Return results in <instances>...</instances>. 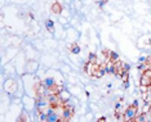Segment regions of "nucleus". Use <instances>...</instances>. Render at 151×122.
<instances>
[{"instance_id": "1", "label": "nucleus", "mask_w": 151, "mask_h": 122, "mask_svg": "<svg viewBox=\"0 0 151 122\" xmlns=\"http://www.w3.org/2000/svg\"><path fill=\"white\" fill-rule=\"evenodd\" d=\"M137 111H138V101L134 100L132 106H129L127 108V111L124 112V121H129V120H134L137 117Z\"/></svg>"}, {"instance_id": "2", "label": "nucleus", "mask_w": 151, "mask_h": 122, "mask_svg": "<svg viewBox=\"0 0 151 122\" xmlns=\"http://www.w3.org/2000/svg\"><path fill=\"white\" fill-rule=\"evenodd\" d=\"M57 108H53V107H50V108H48V111H47V122H62V117L60 116V114L56 112Z\"/></svg>"}, {"instance_id": "3", "label": "nucleus", "mask_w": 151, "mask_h": 122, "mask_svg": "<svg viewBox=\"0 0 151 122\" xmlns=\"http://www.w3.org/2000/svg\"><path fill=\"white\" fill-rule=\"evenodd\" d=\"M74 116V108L71 106H67L65 104L62 108V113H61V117H62V122H68Z\"/></svg>"}, {"instance_id": "4", "label": "nucleus", "mask_w": 151, "mask_h": 122, "mask_svg": "<svg viewBox=\"0 0 151 122\" xmlns=\"http://www.w3.org/2000/svg\"><path fill=\"white\" fill-rule=\"evenodd\" d=\"M48 107H50V106H49V101H48L45 95L36 96V108H37V111H44Z\"/></svg>"}, {"instance_id": "5", "label": "nucleus", "mask_w": 151, "mask_h": 122, "mask_svg": "<svg viewBox=\"0 0 151 122\" xmlns=\"http://www.w3.org/2000/svg\"><path fill=\"white\" fill-rule=\"evenodd\" d=\"M105 67H106V72H107L109 74H116V73H118V67H116L115 63L109 62Z\"/></svg>"}, {"instance_id": "6", "label": "nucleus", "mask_w": 151, "mask_h": 122, "mask_svg": "<svg viewBox=\"0 0 151 122\" xmlns=\"http://www.w3.org/2000/svg\"><path fill=\"white\" fill-rule=\"evenodd\" d=\"M42 84H43L44 89H47V90H49V89H52V87L56 86V82H54V79H52V77H47V79L44 80Z\"/></svg>"}, {"instance_id": "7", "label": "nucleus", "mask_w": 151, "mask_h": 122, "mask_svg": "<svg viewBox=\"0 0 151 122\" xmlns=\"http://www.w3.org/2000/svg\"><path fill=\"white\" fill-rule=\"evenodd\" d=\"M58 95H60V99H61V101H62L63 106L68 101V99H70V94H68L67 91H61Z\"/></svg>"}, {"instance_id": "8", "label": "nucleus", "mask_w": 151, "mask_h": 122, "mask_svg": "<svg viewBox=\"0 0 151 122\" xmlns=\"http://www.w3.org/2000/svg\"><path fill=\"white\" fill-rule=\"evenodd\" d=\"M141 85L145 86V87L151 86V79L150 77H147V76H145V74H142V77H141Z\"/></svg>"}, {"instance_id": "9", "label": "nucleus", "mask_w": 151, "mask_h": 122, "mask_svg": "<svg viewBox=\"0 0 151 122\" xmlns=\"http://www.w3.org/2000/svg\"><path fill=\"white\" fill-rule=\"evenodd\" d=\"M106 73H107L106 72V67H98V68L96 70V72L93 73V76L94 77H102Z\"/></svg>"}, {"instance_id": "10", "label": "nucleus", "mask_w": 151, "mask_h": 122, "mask_svg": "<svg viewBox=\"0 0 151 122\" xmlns=\"http://www.w3.org/2000/svg\"><path fill=\"white\" fill-rule=\"evenodd\" d=\"M50 9H52V12L54 13V14H60L61 11H62V6H61L60 3H54Z\"/></svg>"}, {"instance_id": "11", "label": "nucleus", "mask_w": 151, "mask_h": 122, "mask_svg": "<svg viewBox=\"0 0 151 122\" xmlns=\"http://www.w3.org/2000/svg\"><path fill=\"white\" fill-rule=\"evenodd\" d=\"M47 112L44 111H39V113H37V121L39 122H47Z\"/></svg>"}, {"instance_id": "12", "label": "nucleus", "mask_w": 151, "mask_h": 122, "mask_svg": "<svg viewBox=\"0 0 151 122\" xmlns=\"http://www.w3.org/2000/svg\"><path fill=\"white\" fill-rule=\"evenodd\" d=\"M109 62H112V63L119 62V55H118V53H115V52H110V55H109Z\"/></svg>"}, {"instance_id": "13", "label": "nucleus", "mask_w": 151, "mask_h": 122, "mask_svg": "<svg viewBox=\"0 0 151 122\" xmlns=\"http://www.w3.org/2000/svg\"><path fill=\"white\" fill-rule=\"evenodd\" d=\"M45 27H47V30L49 32H54V23H53V21L47 19V21H45Z\"/></svg>"}, {"instance_id": "14", "label": "nucleus", "mask_w": 151, "mask_h": 122, "mask_svg": "<svg viewBox=\"0 0 151 122\" xmlns=\"http://www.w3.org/2000/svg\"><path fill=\"white\" fill-rule=\"evenodd\" d=\"M70 53H73V54H79L80 53V48H79V45L73 44V45L70 46Z\"/></svg>"}, {"instance_id": "15", "label": "nucleus", "mask_w": 151, "mask_h": 122, "mask_svg": "<svg viewBox=\"0 0 151 122\" xmlns=\"http://www.w3.org/2000/svg\"><path fill=\"white\" fill-rule=\"evenodd\" d=\"M136 122H145V113H139V114H137V117L134 118Z\"/></svg>"}, {"instance_id": "16", "label": "nucleus", "mask_w": 151, "mask_h": 122, "mask_svg": "<svg viewBox=\"0 0 151 122\" xmlns=\"http://www.w3.org/2000/svg\"><path fill=\"white\" fill-rule=\"evenodd\" d=\"M89 62L91 63H97V55H96L94 53L89 54Z\"/></svg>"}, {"instance_id": "17", "label": "nucleus", "mask_w": 151, "mask_h": 122, "mask_svg": "<svg viewBox=\"0 0 151 122\" xmlns=\"http://www.w3.org/2000/svg\"><path fill=\"white\" fill-rule=\"evenodd\" d=\"M143 74H145V76H147V77H150L151 79V68H147L145 72H143Z\"/></svg>"}, {"instance_id": "18", "label": "nucleus", "mask_w": 151, "mask_h": 122, "mask_svg": "<svg viewBox=\"0 0 151 122\" xmlns=\"http://www.w3.org/2000/svg\"><path fill=\"white\" fill-rule=\"evenodd\" d=\"M17 122H26V116H25V114H22V116L17 120Z\"/></svg>"}, {"instance_id": "19", "label": "nucleus", "mask_w": 151, "mask_h": 122, "mask_svg": "<svg viewBox=\"0 0 151 122\" xmlns=\"http://www.w3.org/2000/svg\"><path fill=\"white\" fill-rule=\"evenodd\" d=\"M146 64H147V67H149V68H151V58H149V59H147Z\"/></svg>"}, {"instance_id": "20", "label": "nucleus", "mask_w": 151, "mask_h": 122, "mask_svg": "<svg viewBox=\"0 0 151 122\" xmlns=\"http://www.w3.org/2000/svg\"><path fill=\"white\" fill-rule=\"evenodd\" d=\"M97 122H106V118H105V117H101V118H99V120H98Z\"/></svg>"}, {"instance_id": "21", "label": "nucleus", "mask_w": 151, "mask_h": 122, "mask_svg": "<svg viewBox=\"0 0 151 122\" xmlns=\"http://www.w3.org/2000/svg\"><path fill=\"white\" fill-rule=\"evenodd\" d=\"M125 122H136V120H129V121H125Z\"/></svg>"}]
</instances>
